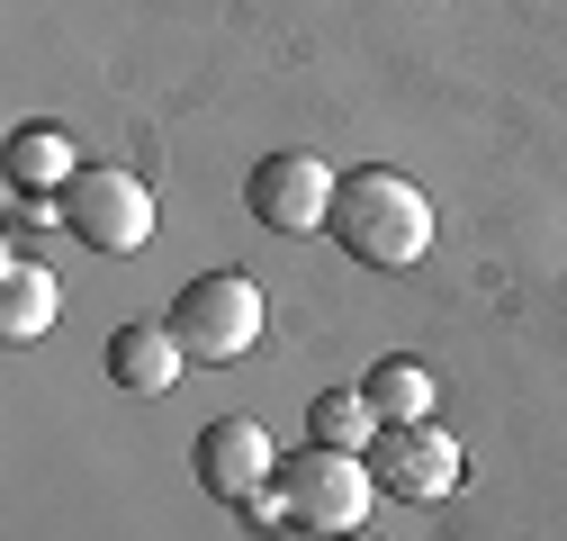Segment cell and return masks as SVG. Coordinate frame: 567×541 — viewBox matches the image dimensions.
Masks as SVG:
<instances>
[{"label":"cell","mask_w":567,"mask_h":541,"mask_svg":"<svg viewBox=\"0 0 567 541\" xmlns=\"http://www.w3.org/2000/svg\"><path fill=\"white\" fill-rule=\"evenodd\" d=\"M361 270H414L433 253V198H423L405 172H342L333 190V226H324Z\"/></svg>","instance_id":"obj_1"},{"label":"cell","mask_w":567,"mask_h":541,"mask_svg":"<svg viewBox=\"0 0 567 541\" xmlns=\"http://www.w3.org/2000/svg\"><path fill=\"white\" fill-rule=\"evenodd\" d=\"M279 506H289V523H307L316 541H333V532H361V523H370L379 479H370L361 451L307 442V451H279Z\"/></svg>","instance_id":"obj_2"},{"label":"cell","mask_w":567,"mask_h":541,"mask_svg":"<svg viewBox=\"0 0 567 541\" xmlns=\"http://www.w3.org/2000/svg\"><path fill=\"white\" fill-rule=\"evenodd\" d=\"M163 325L181 334V353H198V361H244L261 344L270 307H261V289L244 280V270H198V280L172 298Z\"/></svg>","instance_id":"obj_3"},{"label":"cell","mask_w":567,"mask_h":541,"mask_svg":"<svg viewBox=\"0 0 567 541\" xmlns=\"http://www.w3.org/2000/svg\"><path fill=\"white\" fill-rule=\"evenodd\" d=\"M54 208L91 253H145L154 244V190L135 172H117V163H82V181L63 190Z\"/></svg>","instance_id":"obj_4"},{"label":"cell","mask_w":567,"mask_h":541,"mask_svg":"<svg viewBox=\"0 0 567 541\" xmlns=\"http://www.w3.org/2000/svg\"><path fill=\"white\" fill-rule=\"evenodd\" d=\"M333 163L324 154H270V163H252V181H244V208L270 226V235H316V226H333Z\"/></svg>","instance_id":"obj_5"},{"label":"cell","mask_w":567,"mask_h":541,"mask_svg":"<svg viewBox=\"0 0 567 541\" xmlns=\"http://www.w3.org/2000/svg\"><path fill=\"white\" fill-rule=\"evenodd\" d=\"M379 497H405V506H433L460 488V442L442 425H379V442L361 451Z\"/></svg>","instance_id":"obj_6"},{"label":"cell","mask_w":567,"mask_h":541,"mask_svg":"<svg viewBox=\"0 0 567 541\" xmlns=\"http://www.w3.org/2000/svg\"><path fill=\"white\" fill-rule=\"evenodd\" d=\"M189 469H198V488L217 497V506H252L261 488H279V451H270V433L252 416H217V425L198 433Z\"/></svg>","instance_id":"obj_7"},{"label":"cell","mask_w":567,"mask_h":541,"mask_svg":"<svg viewBox=\"0 0 567 541\" xmlns=\"http://www.w3.org/2000/svg\"><path fill=\"white\" fill-rule=\"evenodd\" d=\"M0 181H10V198H63V190L82 181V163H73V135H63L54 118L10 126V145H0Z\"/></svg>","instance_id":"obj_8"},{"label":"cell","mask_w":567,"mask_h":541,"mask_svg":"<svg viewBox=\"0 0 567 541\" xmlns=\"http://www.w3.org/2000/svg\"><path fill=\"white\" fill-rule=\"evenodd\" d=\"M54 316H63V280L37 253H10L0 262V344H45Z\"/></svg>","instance_id":"obj_9"},{"label":"cell","mask_w":567,"mask_h":541,"mask_svg":"<svg viewBox=\"0 0 567 541\" xmlns=\"http://www.w3.org/2000/svg\"><path fill=\"white\" fill-rule=\"evenodd\" d=\"M181 334L172 325H117L109 334V379L126 388V397H163L172 379H181Z\"/></svg>","instance_id":"obj_10"},{"label":"cell","mask_w":567,"mask_h":541,"mask_svg":"<svg viewBox=\"0 0 567 541\" xmlns=\"http://www.w3.org/2000/svg\"><path fill=\"white\" fill-rule=\"evenodd\" d=\"M361 397L379 406V425H433V370L405 361V353H388V361L361 379Z\"/></svg>","instance_id":"obj_11"},{"label":"cell","mask_w":567,"mask_h":541,"mask_svg":"<svg viewBox=\"0 0 567 541\" xmlns=\"http://www.w3.org/2000/svg\"><path fill=\"white\" fill-rule=\"evenodd\" d=\"M307 442H324V451H370V442H379V406H370L361 388H324V397L307 406Z\"/></svg>","instance_id":"obj_12"},{"label":"cell","mask_w":567,"mask_h":541,"mask_svg":"<svg viewBox=\"0 0 567 541\" xmlns=\"http://www.w3.org/2000/svg\"><path fill=\"white\" fill-rule=\"evenodd\" d=\"M261 541H316V532H307V523H270Z\"/></svg>","instance_id":"obj_13"},{"label":"cell","mask_w":567,"mask_h":541,"mask_svg":"<svg viewBox=\"0 0 567 541\" xmlns=\"http://www.w3.org/2000/svg\"><path fill=\"white\" fill-rule=\"evenodd\" d=\"M333 541H370V532H333Z\"/></svg>","instance_id":"obj_14"}]
</instances>
